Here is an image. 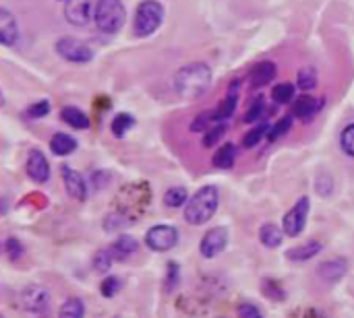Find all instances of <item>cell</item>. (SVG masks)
<instances>
[{
	"label": "cell",
	"mask_w": 354,
	"mask_h": 318,
	"mask_svg": "<svg viewBox=\"0 0 354 318\" xmlns=\"http://www.w3.org/2000/svg\"><path fill=\"white\" fill-rule=\"evenodd\" d=\"M114 252L112 250H100L97 255H95V259H93V267H95V271H100V273H108L110 271V267H112V263H114V257H112Z\"/></svg>",
	"instance_id": "obj_33"
},
{
	"label": "cell",
	"mask_w": 354,
	"mask_h": 318,
	"mask_svg": "<svg viewBox=\"0 0 354 318\" xmlns=\"http://www.w3.org/2000/svg\"><path fill=\"white\" fill-rule=\"evenodd\" d=\"M239 89H241V81L236 79V81L228 87V93H226L224 101H222V103H220V108L216 110V114H218V122H226V120L234 114L236 103H239Z\"/></svg>",
	"instance_id": "obj_18"
},
{
	"label": "cell",
	"mask_w": 354,
	"mask_h": 318,
	"mask_svg": "<svg viewBox=\"0 0 354 318\" xmlns=\"http://www.w3.org/2000/svg\"><path fill=\"white\" fill-rule=\"evenodd\" d=\"M60 118H62L68 126H73V128H77V130H85V128H89V118H87V114H85L83 110L75 108V106H66V108H62Z\"/></svg>",
	"instance_id": "obj_19"
},
{
	"label": "cell",
	"mask_w": 354,
	"mask_h": 318,
	"mask_svg": "<svg viewBox=\"0 0 354 318\" xmlns=\"http://www.w3.org/2000/svg\"><path fill=\"white\" fill-rule=\"evenodd\" d=\"M234 161H236V147H234L232 143L222 145V147L216 151V155H214V166H216V168H220V170H228V168H232V166H234Z\"/></svg>",
	"instance_id": "obj_22"
},
{
	"label": "cell",
	"mask_w": 354,
	"mask_h": 318,
	"mask_svg": "<svg viewBox=\"0 0 354 318\" xmlns=\"http://www.w3.org/2000/svg\"><path fill=\"white\" fill-rule=\"evenodd\" d=\"M85 317V306L79 298H68L60 312H58V318H83Z\"/></svg>",
	"instance_id": "obj_28"
},
{
	"label": "cell",
	"mask_w": 354,
	"mask_h": 318,
	"mask_svg": "<svg viewBox=\"0 0 354 318\" xmlns=\"http://www.w3.org/2000/svg\"><path fill=\"white\" fill-rule=\"evenodd\" d=\"M346 271H348V263H346V259H332V261H326V263H322V265H319V269H317L319 277H322V279H326L328 284H336V281H340V279L346 275Z\"/></svg>",
	"instance_id": "obj_15"
},
{
	"label": "cell",
	"mask_w": 354,
	"mask_h": 318,
	"mask_svg": "<svg viewBox=\"0 0 354 318\" xmlns=\"http://www.w3.org/2000/svg\"><path fill=\"white\" fill-rule=\"evenodd\" d=\"M322 248H324L322 242L309 240V242H305V244H301V246H295V248L286 250V257H288V261H292V263H307V261H311L313 257H317V255L322 252Z\"/></svg>",
	"instance_id": "obj_17"
},
{
	"label": "cell",
	"mask_w": 354,
	"mask_h": 318,
	"mask_svg": "<svg viewBox=\"0 0 354 318\" xmlns=\"http://www.w3.org/2000/svg\"><path fill=\"white\" fill-rule=\"evenodd\" d=\"M218 203H220V192L216 186H203L199 188L187 203L185 207V219L191 226H201L207 223L216 211H218Z\"/></svg>",
	"instance_id": "obj_2"
},
{
	"label": "cell",
	"mask_w": 354,
	"mask_h": 318,
	"mask_svg": "<svg viewBox=\"0 0 354 318\" xmlns=\"http://www.w3.org/2000/svg\"><path fill=\"white\" fill-rule=\"evenodd\" d=\"M214 124H218V114H216V110L201 112V114L193 120L191 130H193V132H199V130H205V132H207Z\"/></svg>",
	"instance_id": "obj_29"
},
{
	"label": "cell",
	"mask_w": 354,
	"mask_h": 318,
	"mask_svg": "<svg viewBox=\"0 0 354 318\" xmlns=\"http://www.w3.org/2000/svg\"><path fill=\"white\" fill-rule=\"evenodd\" d=\"M263 114H266V103H263V99L259 97V99H255V101H253V106H251V108H249V112L245 114V122L253 124V122H257Z\"/></svg>",
	"instance_id": "obj_34"
},
{
	"label": "cell",
	"mask_w": 354,
	"mask_h": 318,
	"mask_svg": "<svg viewBox=\"0 0 354 318\" xmlns=\"http://www.w3.org/2000/svg\"><path fill=\"white\" fill-rule=\"evenodd\" d=\"M64 2H68V0H64Z\"/></svg>",
	"instance_id": "obj_41"
},
{
	"label": "cell",
	"mask_w": 354,
	"mask_h": 318,
	"mask_svg": "<svg viewBox=\"0 0 354 318\" xmlns=\"http://www.w3.org/2000/svg\"><path fill=\"white\" fill-rule=\"evenodd\" d=\"M137 248H139V244H137L135 238H131V236H120V238H116V242H114V246H112V252H114V257H118V259H127V257H131L133 252H137Z\"/></svg>",
	"instance_id": "obj_23"
},
{
	"label": "cell",
	"mask_w": 354,
	"mask_h": 318,
	"mask_svg": "<svg viewBox=\"0 0 354 318\" xmlns=\"http://www.w3.org/2000/svg\"><path fill=\"white\" fill-rule=\"evenodd\" d=\"M290 126H292V116H284L282 120H278L276 124H272L270 135H268V141H270V143L278 141L280 137H284V135L290 130Z\"/></svg>",
	"instance_id": "obj_31"
},
{
	"label": "cell",
	"mask_w": 354,
	"mask_h": 318,
	"mask_svg": "<svg viewBox=\"0 0 354 318\" xmlns=\"http://www.w3.org/2000/svg\"><path fill=\"white\" fill-rule=\"evenodd\" d=\"M340 143H342V149H344L348 155H353L354 157V124H348V126L342 130Z\"/></svg>",
	"instance_id": "obj_36"
},
{
	"label": "cell",
	"mask_w": 354,
	"mask_h": 318,
	"mask_svg": "<svg viewBox=\"0 0 354 318\" xmlns=\"http://www.w3.org/2000/svg\"><path fill=\"white\" fill-rule=\"evenodd\" d=\"M60 172H62V182H64L66 192H68L75 201H85V199H87V184H85L83 176H81L77 170L68 168V166H62Z\"/></svg>",
	"instance_id": "obj_11"
},
{
	"label": "cell",
	"mask_w": 354,
	"mask_h": 318,
	"mask_svg": "<svg viewBox=\"0 0 354 318\" xmlns=\"http://www.w3.org/2000/svg\"><path fill=\"white\" fill-rule=\"evenodd\" d=\"M226 130H228V124L226 122H218V124H214L207 132H205V137H203V145L205 147H214L224 135H226Z\"/></svg>",
	"instance_id": "obj_32"
},
{
	"label": "cell",
	"mask_w": 354,
	"mask_h": 318,
	"mask_svg": "<svg viewBox=\"0 0 354 318\" xmlns=\"http://www.w3.org/2000/svg\"><path fill=\"white\" fill-rule=\"evenodd\" d=\"M309 205H311V201H309L307 197H303V199H299V201H297V205H295V207L284 215L282 230H284V234H286V236L297 238V236H301V234H303L305 223H307V215H309Z\"/></svg>",
	"instance_id": "obj_6"
},
{
	"label": "cell",
	"mask_w": 354,
	"mask_h": 318,
	"mask_svg": "<svg viewBox=\"0 0 354 318\" xmlns=\"http://www.w3.org/2000/svg\"><path fill=\"white\" fill-rule=\"evenodd\" d=\"M270 128H272V124H268V122H261V124H257L253 130H249V132L245 135V139H243V145H245L247 149H253V147H257V145L263 141V137H268V135H270Z\"/></svg>",
	"instance_id": "obj_24"
},
{
	"label": "cell",
	"mask_w": 354,
	"mask_h": 318,
	"mask_svg": "<svg viewBox=\"0 0 354 318\" xmlns=\"http://www.w3.org/2000/svg\"><path fill=\"white\" fill-rule=\"evenodd\" d=\"M276 72H278V68H276V64H274L272 60L257 62V64L251 68V72H249L251 87L259 89V87H266V85H270V83L276 79Z\"/></svg>",
	"instance_id": "obj_13"
},
{
	"label": "cell",
	"mask_w": 354,
	"mask_h": 318,
	"mask_svg": "<svg viewBox=\"0 0 354 318\" xmlns=\"http://www.w3.org/2000/svg\"><path fill=\"white\" fill-rule=\"evenodd\" d=\"M164 21V6L158 0H141L135 10V35L147 37L158 31Z\"/></svg>",
	"instance_id": "obj_4"
},
{
	"label": "cell",
	"mask_w": 354,
	"mask_h": 318,
	"mask_svg": "<svg viewBox=\"0 0 354 318\" xmlns=\"http://www.w3.org/2000/svg\"><path fill=\"white\" fill-rule=\"evenodd\" d=\"M27 174L33 182L44 184L50 178V163L39 149H31L27 157Z\"/></svg>",
	"instance_id": "obj_10"
},
{
	"label": "cell",
	"mask_w": 354,
	"mask_h": 318,
	"mask_svg": "<svg viewBox=\"0 0 354 318\" xmlns=\"http://www.w3.org/2000/svg\"><path fill=\"white\" fill-rule=\"evenodd\" d=\"M46 114H50V101H37V103H33L29 110H27V116L29 118H44Z\"/></svg>",
	"instance_id": "obj_38"
},
{
	"label": "cell",
	"mask_w": 354,
	"mask_h": 318,
	"mask_svg": "<svg viewBox=\"0 0 354 318\" xmlns=\"http://www.w3.org/2000/svg\"><path fill=\"white\" fill-rule=\"evenodd\" d=\"M212 85V68L203 62H191L178 68L174 74V89L185 99H195L203 95Z\"/></svg>",
	"instance_id": "obj_1"
},
{
	"label": "cell",
	"mask_w": 354,
	"mask_h": 318,
	"mask_svg": "<svg viewBox=\"0 0 354 318\" xmlns=\"http://www.w3.org/2000/svg\"><path fill=\"white\" fill-rule=\"evenodd\" d=\"M168 271H170V284L166 288H168V292H172L174 286H176V281H178V265L176 263H170L168 265Z\"/></svg>",
	"instance_id": "obj_40"
},
{
	"label": "cell",
	"mask_w": 354,
	"mask_h": 318,
	"mask_svg": "<svg viewBox=\"0 0 354 318\" xmlns=\"http://www.w3.org/2000/svg\"><path fill=\"white\" fill-rule=\"evenodd\" d=\"M324 106V99L319 97H313V95H301L297 101H295V116L301 118V120H311Z\"/></svg>",
	"instance_id": "obj_16"
},
{
	"label": "cell",
	"mask_w": 354,
	"mask_h": 318,
	"mask_svg": "<svg viewBox=\"0 0 354 318\" xmlns=\"http://www.w3.org/2000/svg\"><path fill=\"white\" fill-rule=\"evenodd\" d=\"M284 238V230H280V226L276 223H266L259 230V240L266 248H278L282 244Z\"/></svg>",
	"instance_id": "obj_20"
},
{
	"label": "cell",
	"mask_w": 354,
	"mask_h": 318,
	"mask_svg": "<svg viewBox=\"0 0 354 318\" xmlns=\"http://www.w3.org/2000/svg\"><path fill=\"white\" fill-rule=\"evenodd\" d=\"M95 25L104 33H116L122 29L127 21V10L122 0H97L95 12H93Z\"/></svg>",
	"instance_id": "obj_3"
},
{
	"label": "cell",
	"mask_w": 354,
	"mask_h": 318,
	"mask_svg": "<svg viewBox=\"0 0 354 318\" xmlns=\"http://www.w3.org/2000/svg\"><path fill=\"white\" fill-rule=\"evenodd\" d=\"M4 255L8 257V259H21L23 257V244L17 240V238H6L4 240Z\"/></svg>",
	"instance_id": "obj_35"
},
{
	"label": "cell",
	"mask_w": 354,
	"mask_h": 318,
	"mask_svg": "<svg viewBox=\"0 0 354 318\" xmlns=\"http://www.w3.org/2000/svg\"><path fill=\"white\" fill-rule=\"evenodd\" d=\"M272 99L276 101V103H290L292 99H295V85H290V83H280V85H276L274 87V91H272Z\"/></svg>",
	"instance_id": "obj_30"
},
{
	"label": "cell",
	"mask_w": 354,
	"mask_h": 318,
	"mask_svg": "<svg viewBox=\"0 0 354 318\" xmlns=\"http://www.w3.org/2000/svg\"><path fill=\"white\" fill-rule=\"evenodd\" d=\"M56 52L60 58L75 64H87L93 58V50L77 37H60L56 41Z\"/></svg>",
	"instance_id": "obj_5"
},
{
	"label": "cell",
	"mask_w": 354,
	"mask_h": 318,
	"mask_svg": "<svg viewBox=\"0 0 354 318\" xmlns=\"http://www.w3.org/2000/svg\"><path fill=\"white\" fill-rule=\"evenodd\" d=\"M297 85H299V89H303V91L315 89V87H317V70H315L313 66L301 68L299 74H297Z\"/></svg>",
	"instance_id": "obj_26"
},
{
	"label": "cell",
	"mask_w": 354,
	"mask_h": 318,
	"mask_svg": "<svg viewBox=\"0 0 354 318\" xmlns=\"http://www.w3.org/2000/svg\"><path fill=\"white\" fill-rule=\"evenodd\" d=\"M239 318H263V315L255 304H243L239 308Z\"/></svg>",
	"instance_id": "obj_39"
},
{
	"label": "cell",
	"mask_w": 354,
	"mask_h": 318,
	"mask_svg": "<svg viewBox=\"0 0 354 318\" xmlns=\"http://www.w3.org/2000/svg\"><path fill=\"white\" fill-rule=\"evenodd\" d=\"M133 126H135V118H133L131 114H127V112H120V114H116V118L112 120V135L118 137V139H122Z\"/></svg>",
	"instance_id": "obj_25"
},
{
	"label": "cell",
	"mask_w": 354,
	"mask_h": 318,
	"mask_svg": "<svg viewBox=\"0 0 354 318\" xmlns=\"http://www.w3.org/2000/svg\"><path fill=\"white\" fill-rule=\"evenodd\" d=\"M176 242H178V232L172 226H153L145 234L147 248H151L156 252H166V250L174 248Z\"/></svg>",
	"instance_id": "obj_7"
},
{
	"label": "cell",
	"mask_w": 354,
	"mask_h": 318,
	"mask_svg": "<svg viewBox=\"0 0 354 318\" xmlns=\"http://www.w3.org/2000/svg\"><path fill=\"white\" fill-rule=\"evenodd\" d=\"M21 300H23L25 310H29V312H33V315H37V317L46 318L48 308H50V294H48L44 288H37V286L27 288V290L23 292Z\"/></svg>",
	"instance_id": "obj_8"
},
{
	"label": "cell",
	"mask_w": 354,
	"mask_h": 318,
	"mask_svg": "<svg viewBox=\"0 0 354 318\" xmlns=\"http://www.w3.org/2000/svg\"><path fill=\"white\" fill-rule=\"evenodd\" d=\"M64 17L68 19V23L81 27L87 25L89 17H91V4L89 0H68L66 8H64Z\"/></svg>",
	"instance_id": "obj_14"
},
{
	"label": "cell",
	"mask_w": 354,
	"mask_h": 318,
	"mask_svg": "<svg viewBox=\"0 0 354 318\" xmlns=\"http://www.w3.org/2000/svg\"><path fill=\"white\" fill-rule=\"evenodd\" d=\"M187 201H189V192H187V188H180V186H174L164 195V205L170 207V209H178Z\"/></svg>",
	"instance_id": "obj_27"
},
{
	"label": "cell",
	"mask_w": 354,
	"mask_h": 318,
	"mask_svg": "<svg viewBox=\"0 0 354 318\" xmlns=\"http://www.w3.org/2000/svg\"><path fill=\"white\" fill-rule=\"evenodd\" d=\"M226 246H228V230L226 228H212L201 240V255L205 259H214V257L222 255Z\"/></svg>",
	"instance_id": "obj_9"
},
{
	"label": "cell",
	"mask_w": 354,
	"mask_h": 318,
	"mask_svg": "<svg viewBox=\"0 0 354 318\" xmlns=\"http://www.w3.org/2000/svg\"><path fill=\"white\" fill-rule=\"evenodd\" d=\"M50 149L56 155H71L77 149V141L71 135H66V132H56L50 139Z\"/></svg>",
	"instance_id": "obj_21"
},
{
	"label": "cell",
	"mask_w": 354,
	"mask_h": 318,
	"mask_svg": "<svg viewBox=\"0 0 354 318\" xmlns=\"http://www.w3.org/2000/svg\"><path fill=\"white\" fill-rule=\"evenodd\" d=\"M0 41L4 46H15L19 41V25L8 8H0Z\"/></svg>",
	"instance_id": "obj_12"
},
{
	"label": "cell",
	"mask_w": 354,
	"mask_h": 318,
	"mask_svg": "<svg viewBox=\"0 0 354 318\" xmlns=\"http://www.w3.org/2000/svg\"><path fill=\"white\" fill-rule=\"evenodd\" d=\"M118 288H120L118 279L110 275V277H106V279L102 281L100 292H102V296H104V298H114V296H116V292H118Z\"/></svg>",
	"instance_id": "obj_37"
}]
</instances>
